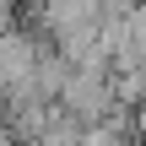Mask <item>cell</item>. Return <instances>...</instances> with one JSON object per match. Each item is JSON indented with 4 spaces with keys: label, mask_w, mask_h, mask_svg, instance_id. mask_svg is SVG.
<instances>
[{
    "label": "cell",
    "mask_w": 146,
    "mask_h": 146,
    "mask_svg": "<svg viewBox=\"0 0 146 146\" xmlns=\"http://www.w3.org/2000/svg\"><path fill=\"white\" fill-rule=\"evenodd\" d=\"M0 146H16V141H11V130H0Z\"/></svg>",
    "instance_id": "1"
},
{
    "label": "cell",
    "mask_w": 146,
    "mask_h": 146,
    "mask_svg": "<svg viewBox=\"0 0 146 146\" xmlns=\"http://www.w3.org/2000/svg\"><path fill=\"white\" fill-rule=\"evenodd\" d=\"M38 5H43V0H38Z\"/></svg>",
    "instance_id": "2"
}]
</instances>
